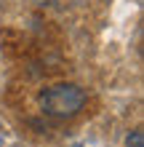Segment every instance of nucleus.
I'll return each instance as SVG.
<instances>
[{"instance_id":"1","label":"nucleus","mask_w":144,"mask_h":147,"mask_svg":"<svg viewBox=\"0 0 144 147\" xmlns=\"http://www.w3.org/2000/svg\"><path fill=\"white\" fill-rule=\"evenodd\" d=\"M86 91L80 86H72V83H59V86H51L40 94V107L43 112L54 118H72L78 115L86 105Z\"/></svg>"},{"instance_id":"2","label":"nucleus","mask_w":144,"mask_h":147,"mask_svg":"<svg viewBox=\"0 0 144 147\" xmlns=\"http://www.w3.org/2000/svg\"><path fill=\"white\" fill-rule=\"evenodd\" d=\"M125 147H144V131L141 128H133L125 139Z\"/></svg>"},{"instance_id":"3","label":"nucleus","mask_w":144,"mask_h":147,"mask_svg":"<svg viewBox=\"0 0 144 147\" xmlns=\"http://www.w3.org/2000/svg\"><path fill=\"white\" fill-rule=\"evenodd\" d=\"M0 142H3V136H0Z\"/></svg>"}]
</instances>
